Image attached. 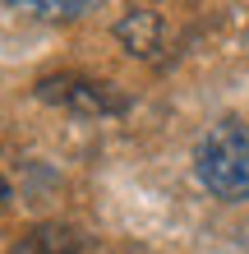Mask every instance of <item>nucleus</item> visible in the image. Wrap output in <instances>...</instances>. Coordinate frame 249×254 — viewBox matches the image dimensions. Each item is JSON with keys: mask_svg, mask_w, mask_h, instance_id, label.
<instances>
[{"mask_svg": "<svg viewBox=\"0 0 249 254\" xmlns=\"http://www.w3.org/2000/svg\"><path fill=\"white\" fill-rule=\"evenodd\" d=\"M162 33H166V23H162L157 9H125L120 23H115V37L125 42V51L143 56V61L162 51Z\"/></svg>", "mask_w": 249, "mask_h": 254, "instance_id": "obj_3", "label": "nucleus"}, {"mask_svg": "<svg viewBox=\"0 0 249 254\" xmlns=\"http://www.w3.org/2000/svg\"><path fill=\"white\" fill-rule=\"evenodd\" d=\"M37 97L51 102V107H65L74 116H120L125 97L115 93L111 83H93V79H74V74H60V79H42Z\"/></svg>", "mask_w": 249, "mask_h": 254, "instance_id": "obj_2", "label": "nucleus"}, {"mask_svg": "<svg viewBox=\"0 0 249 254\" xmlns=\"http://www.w3.org/2000/svg\"><path fill=\"white\" fill-rule=\"evenodd\" d=\"M33 14H42V19H74V14H88V5L79 0V5H28Z\"/></svg>", "mask_w": 249, "mask_h": 254, "instance_id": "obj_5", "label": "nucleus"}, {"mask_svg": "<svg viewBox=\"0 0 249 254\" xmlns=\"http://www.w3.org/2000/svg\"><path fill=\"white\" fill-rule=\"evenodd\" d=\"M194 171L208 194L226 203H249V125H217L194 153Z\"/></svg>", "mask_w": 249, "mask_h": 254, "instance_id": "obj_1", "label": "nucleus"}, {"mask_svg": "<svg viewBox=\"0 0 249 254\" xmlns=\"http://www.w3.org/2000/svg\"><path fill=\"white\" fill-rule=\"evenodd\" d=\"M14 254H88V250L79 241V231L60 227V222H42L14 245Z\"/></svg>", "mask_w": 249, "mask_h": 254, "instance_id": "obj_4", "label": "nucleus"}]
</instances>
